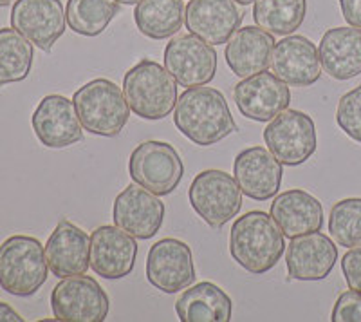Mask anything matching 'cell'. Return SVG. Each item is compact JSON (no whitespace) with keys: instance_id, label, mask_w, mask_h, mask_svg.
<instances>
[{"instance_id":"836d02e7","label":"cell","mask_w":361,"mask_h":322,"mask_svg":"<svg viewBox=\"0 0 361 322\" xmlns=\"http://www.w3.org/2000/svg\"><path fill=\"white\" fill-rule=\"evenodd\" d=\"M340 8L345 22L361 29V0H340Z\"/></svg>"},{"instance_id":"83f0119b","label":"cell","mask_w":361,"mask_h":322,"mask_svg":"<svg viewBox=\"0 0 361 322\" xmlns=\"http://www.w3.org/2000/svg\"><path fill=\"white\" fill-rule=\"evenodd\" d=\"M33 44L13 28L0 29V87L22 82L33 69Z\"/></svg>"},{"instance_id":"277c9868","label":"cell","mask_w":361,"mask_h":322,"mask_svg":"<svg viewBox=\"0 0 361 322\" xmlns=\"http://www.w3.org/2000/svg\"><path fill=\"white\" fill-rule=\"evenodd\" d=\"M45 246L37 237L11 236L0 244V288L15 297H31L49 275Z\"/></svg>"},{"instance_id":"d4e9b609","label":"cell","mask_w":361,"mask_h":322,"mask_svg":"<svg viewBox=\"0 0 361 322\" xmlns=\"http://www.w3.org/2000/svg\"><path fill=\"white\" fill-rule=\"evenodd\" d=\"M176 314L183 322H228L233 302L221 286L202 281L183 292L176 302Z\"/></svg>"},{"instance_id":"2e32d148","label":"cell","mask_w":361,"mask_h":322,"mask_svg":"<svg viewBox=\"0 0 361 322\" xmlns=\"http://www.w3.org/2000/svg\"><path fill=\"white\" fill-rule=\"evenodd\" d=\"M137 259V243L116 225L98 227L90 236V270L96 275L114 281L130 275Z\"/></svg>"},{"instance_id":"30bf717a","label":"cell","mask_w":361,"mask_h":322,"mask_svg":"<svg viewBox=\"0 0 361 322\" xmlns=\"http://www.w3.org/2000/svg\"><path fill=\"white\" fill-rule=\"evenodd\" d=\"M192 248L176 237H164L150 246L147 281L163 294H177L195 282Z\"/></svg>"},{"instance_id":"8992f818","label":"cell","mask_w":361,"mask_h":322,"mask_svg":"<svg viewBox=\"0 0 361 322\" xmlns=\"http://www.w3.org/2000/svg\"><path fill=\"white\" fill-rule=\"evenodd\" d=\"M188 199L195 214L212 228L230 223L243 208V190L231 174L208 169L193 178Z\"/></svg>"},{"instance_id":"7c38bea8","label":"cell","mask_w":361,"mask_h":322,"mask_svg":"<svg viewBox=\"0 0 361 322\" xmlns=\"http://www.w3.org/2000/svg\"><path fill=\"white\" fill-rule=\"evenodd\" d=\"M66 25L62 0H17L13 4L11 28L45 53L62 38Z\"/></svg>"},{"instance_id":"4fadbf2b","label":"cell","mask_w":361,"mask_h":322,"mask_svg":"<svg viewBox=\"0 0 361 322\" xmlns=\"http://www.w3.org/2000/svg\"><path fill=\"white\" fill-rule=\"evenodd\" d=\"M164 203L137 183L125 186L114 199L112 219L135 239H152L164 221Z\"/></svg>"},{"instance_id":"44dd1931","label":"cell","mask_w":361,"mask_h":322,"mask_svg":"<svg viewBox=\"0 0 361 322\" xmlns=\"http://www.w3.org/2000/svg\"><path fill=\"white\" fill-rule=\"evenodd\" d=\"M51 273L58 279L83 275L90 268V237L78 225L62 219L45 244Z\"/></svg>"},{"instance_id":"f1b7e54d","label":"cell","mask_w":361,"mask_h":322,"mask_svg":"<svg viewBox=\"0 0 361 322\" xmlns=\"http://www.w3.org/2000/svg\"><path fill=\"white\" fill-rule=\"evenodd\" d=\"M119 13L116 0H67V25L82 37H98Z\"/></svg>"},{"instance_id":"ba28073f","label":"cell","mask_w":361,"mask_h":322,"mask_svg":"<svg viewBox=\"0 0 361 322\" xmlns=\"http://www.w3.org/2000/svg\"><path fill=\"white\" fill-rule=\"evenodd\" d=\"M264 143L286 167H298L316 153V127L309 114L286 109L264 129Z\"/></svg>"},{"instance_id":"f546056e","label":"cell","mask_w":361,"mask_h":322,"mask_svg":"<svg viewBox=\"0 0 361 322\" xmlns=\"http://www.w3.org/2000/svg\"><path fill=\"white\" fill-rule=\"evenodd\" d=\"M329 232L340 246H361V198L341 199L333 205Z\"/></svg>"},{"instance_id":"6da1fadb","label":"cell","mask_w":361,"mask_h":322,"mask_svg":"<svg viewBox=\"0 0 361 322\" xmlns=\"http://www.w3.org/2000/svg\"><path fill=\"white\" fill-rule=\"evenodd\" d=\"M173 125L180 134L199 147L219 143L237 131L230 105L214 87H190L177 100Z\"/></svg>"},{"instance_id":"4316f807","label":"cell","mask_w":361,"mask_h":322,"mask_svg":"<svg viewBox=\"0 0 361 322\" xmlns=\"http://www.w3.org/2000/svg\"><path fill=\"white\" fill-rule=\"evenodd\" d=\"M307 0H255L253 20L273 37H288L304 24Z\"/></svg>"},{"instance_id":"52a82bcc","label":"cell","mask_w":361,"mask_h":322,"mask_svg":"<svg viewBox=\"0 0 361 322\" xmlns=\"http://www.w3.org/2000/svg\"><path fill=\"white\" fill-rule=\"evenodd\" d=\"M128 174L132 181L152 194L169 196L179 186L185 176V165L173 145L148 140L132 150Z\"/></svg>"},{"instance_id":"e575fe53","label":"cell","mask_w":361,"mask_h":322,"mask_svg":"<svg viewBox=\"0 0 361 322\" xmlns=\"http://www.w3.org/2000/svg\"><path fill=\"white\" fill-rule=\"evenodd\" d=\"M22 315L15 311L8 302L0 301V322H22Z\"/></svg>"},{"instance_id":"5bb4252c","label":"cell","mask_w":361,"mask_h":322,"mask_svg":"<svg viewBox=\"0 0 361 322\" xmlns=\"http://www.w3.org/2000/svg\"><path fill=\"white\" fill-rule=\"evenodd\" d=\"M235 104L244 118L253 121H271L291 104V91L275 73H257L235 85Z\"/></svg>"},{"instance_id":"e0dca14e","label":"cell","mask_w":361,"mask_h":322,"mask_svg":"<svg viewBox=\"0 0 361 322\" xmlns=\"http://www.w3.org/2000/svg\"><path fill=\"white\" fill-rule=\"evenodd\" d=\"M282 163L260 145L244 149L233 161V178L243 194L255 201H267L282 186Z\"/></svg>"},{"instance_id":"4dcf8cb0","label":"cell","mask_w":361,"mask_h":322,"mask_svg":"<svg viewBox=\"0 0 361 322\" xmlns=\"http://www.w3.org/2000/svg\"><path fill=\"white\" fill-rule=\"evenodd\" d=\"M336 124L350 140L361 143V85L340 98Z\"/></svg>"},{"instance_id":"cb8c5ba5","label":"cell","mask_w":361,"mask_h":322,"mask_svg":"<svg viewBox=\"0 0 361 322\" xmlns=\"http://www.w3.org/2000/svg\"><path fill=\"white\" fill-rule=\"evenodd\" d=\"M322 69L331 78L345 80L361 75V29L333 28L322 37L320 47Z\"/></svg>"},{"instance_id":"7a4b0ae2","label":"cell","mask_w":361,"mask_h":322,"mask_svg":"<svg viewBox=\"0 0 361 322\" xmlns=\"http://www.w3.org/2000/svg\"><path fill=\"white\" fill-rule=\"evenodd\" d=\"M286 239L275 219L262 210H251L235 219L230 230V254L240 268L264 275L279 265Z\"/></svg>"},{"instance_id":"d6986e66","label":"cell","mask_w":361,"mask_h":322,"mask_svg":"<svg viewBox=\"0 0 361 322\" xmlns=\"http://www.w3.org/2000/svg\"><path fill=\"white\" fill-rule=\"evenodd\" d=\"M243 18L235 0H190L185 11L186 29L212 46L230 40Z\"/></svg>"},{"instance_id":"ac0fdd59","label":"cell","mask_w":361,"mask_h":322,"mask_svg":"<svg viewBox=\"0 0 361 322\" xmlns=\"http://www.w3.org/2000/svg\"><path fill=\"white\" fill-rule=\"evenodd\" d=\"M271 69L288 85H312L322 76V62L318 47L307 37L288 35L273 47Z\"/></svg>"},{"instance_id":"74e56055","label":"cell","mask_w":361,"mask_h":322,"mask_svg":"<svg viewBox=\"0 0 361 322\" xmlns=\"http://www.w3.org/2000/svg\"><path fill=\"white\" fill-rule=\"evenodd\" d=\"M13 0H0V8H6V6L11 4Z\"/></svg>"},{"instance_id":"7402d4cb","label":"cell","mask_w":361,"mask_h":322,"mask_svg":"<svg viewBox=\"0 0 361 322\" xmlns=\"http://www.w3.org/2000/svg\"><path fill=\"white\" fill-rule=\"evenodd\" d=\"M269 214L289 239L320 232L324 227L322 203L302 189H291L276 194L271 203Z\"/></svg>"},{"instance_id":"8fae6325","label":"cell","mask_w":361,"mask_h":322,"mask_svg":"<svg viewBox=\"0 0 361 322\" xmlns=\"http://www.w3.org/2000/svg\"><path fill=\"white\" fill-rule=\"evenodd\" d=\"M166 71L183 87L206 85L217 73V51L195 35H179L166 44L163 54Z\"/></svg>"},{"instance_id":"d590c367","label":"cell","mask_w":361,"mask_h":322,"mask_svg":"<svg viewBox=\"0 0 361 322\" xmlns=\"http://www.w3.org/2000/svg\"><path fill=\"white\" fill-rule=\"evenodd\" d=\"M116 2H119V4H127V6H132V4H140L141 0H116Z\"/></svg>"},{"instance_id":"d6a6232c","label":"cell","mask_w":361,"mask_h":322,"mask_svg":"<svg viewBox=\"0 0 361 322\" xmlns=\"http://www.w3.org/2000/svg\"><path fill=\"white\" fill-rule=\"evenodd\" d=\"M341 272L347 286L361 292V246L349 248V252L341 257Z\"/></svg>"},{"instance_id":"5b68a950","label":"cell","mask_w":361,"mask_h":322,"mask_svg":"<svg viewBox=\"0 0 361 322\" xmlns=\"http://www.w3.org/2000/svg\"><path fill=\"white\" fill-rule=\"evenodd\" d=\"M83 131L103 138L118 136L130 116V107L112 80L96 78L82 85L73 96Z\"/></svg>"},{"instance_id":"ffe728a7","label":"cell","mask_w":361,"mask_h":322,"mask_svg":"<svg viewBox=\"0 0 361 322\" xmlns=\"http://www.w3.org/2000/svg\"><path fill=\"white\" fill-rule=\"evenodd\" d=\"M338 261V248L322 232L293 237L286 252V266L296 281H324Z\"/></svg>"},{"instance_id":"3957f363","label":"cell","mask_w":361,"mask_h":322,"mask_svg":"<svg viewBox=\"0 0 361 322\" xmlns=\"http://www.w3.org/2000/svg\"><path fill=\"white\" fill-rule=\"evenodd\" d=\"M123 95L135 116L143 120H164L176 109L177 80L156 60L143 58L125 73Z\"/></svg>"},{"instance_id":"603a6c76","label":"cell","mask_w":361,"mask_h":322,"mask_svg":"<svg viewBox=\"0 0 361 322\" xmlns=\"http://www.w3.org/2000/svg\"><path fill=\"white\" fill-rule=\"evenodd\" d=\"M275 44V37L259 25L240 28L226 42V64L240 78L262 73L271 66Z\"/></svg>"},{"instance_id":"9c48e42d","label":"cell","mask_w":361,"mask_h":322,"mask_svg":"<svg viewBox=\"0 0 361 322\" xmlns=\"http://www.w3.org/2000/svg\"><path fill=\"white\" fill-rule=\"evenodd\" d=\"M109 308L107 292L85 273L63 277L51 294V310L62 322H103Z\"/></svg>"},{"instance_id":"484cf974","label":"cell","mask_w":361,"mask_h":322,"mask_svg":"<svg viewBox=\"0 0 361 322\" xmlns=\"http://www.w3.org/2000/svg\"><path fill=\"white\" fill-rule=\"evenodd\" d=\"M185 11L183 0H141L134 9V22L147 38L164 40L179 33Z\"/></svg>"},{"instance_id":"1f68e13d","label":"cell","mask_w":361,"mask_h":322,"mask_svg":"<svg viewBox=\"0 0 361 322\" xmlns=\"http://www.w3.org/2000/svg\"><path fill=\"white\" fill-rule=\"evenodd\" d=\"M333 322H361V292L349 290L338 297L331 315Z\"/></svg>"},{"instance_id":"8d00e7d4","label":"cell","mask_w":361,"mask_h":322,"mask_svg":"<svg viewBox=\"0 0 361 322\" xmlns=\"http://www.w3.org/2000/svg\"><path fill=\"white\" fill-rule=\"evenodd\" d=\"M237 4L240 6H247V4H255V0H235Z\"/></svg>"},{"instance_id":"9a60e30c","label":"cell","mask_w":361,"mask_h":322,"mask_svg":"<svg viewBox=\"0 0 361 322\" xmlns=\"http://www.w3.org/2000/svg\"><path fill=\"white\" fill-rule=\"evenodd\" d=\"M35 136L47 149H66L83 138V125L73 100L62 95H47L31 116Z\"/></svg>"}]
</instances>
